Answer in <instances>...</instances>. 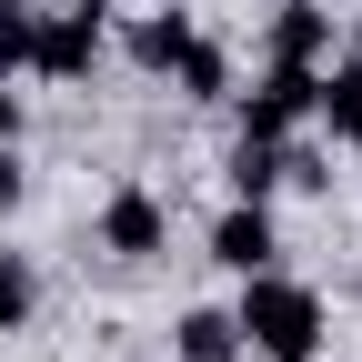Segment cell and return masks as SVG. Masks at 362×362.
<instances>
[{"label":"cell","mask_w":362,"mask_h":362,"mask_svg":"<svg viewBox=\"0 0 362 362\" xmlns=\"http://www.w3.org/2000/svg\"><path fill=\"white\" fill-rule=\"evenodd\" d=\"M232 322L262 362H312L322 352V292L312 282H282V272H242V302H232Z\"/></svg>","instance_id":"1"},{"label":"cell","mask_w":362,"mask_h":362,"mask_svg":"<svg viewBox=\"0 0 362 362\" xmlns=\"http://www.w3.org/2000/svg\"><path fill=\"white\" fill-rule=\"evenodd\" d=\"M101 51H111V40H101V11L51 0V11L30 21V71H40V81H90V71H101Z\"/></svg>","instance_id":"2"},{"label":"cell","mask_w":362,"mask_h":362,"mask_svg":"<svg viewBox=\"0 0 362 362\" xmlns=\"http://www.w3.org/2000/svg\"><path fill=\"white\" fill-rule=\"evenodd\" d=\"M312 90H322V71H302V61H262V81L242 90V141H292V131L312 121Z\"/></svg>","instance_id":"3"},{"label":"cell","mask_w":362,"mask_h":362,"mask_svg":"<svg viewBox=\"0 0 362 362\" xmlns=\"http://www.w3.org/2000/svg\"><path fill=\"white\" fill-rule=\"evenodd\" d=\"M101 252H121V262H151V252H171V211H161V192L121 181V192L101 202Z\"/></svg>","instance_id":"4"},{"label":"cell","mask_w":362,"mask_h":362,"mask_svg":"<svg viewBox=\"0 0 362 362\" xmlns=\"http://www.w3.org/2000/svg\"><path fill=\"white\" fill-rule=\"evenodd\" d=\"M211 262L232 272V282H242V272H272V262H282L272 202H232V211H221V221H211Z\"/></svg>","instance_id":"5"},{"label":"cell","mask_w":362,"mask_h":362,"mask_svg":"<svg viewBox=\"0 0 362 362\" xmlns=\"http://www.w3.org/2000/svg\"><path fill=\"white\" fill-rule=\"evenodd\" d=\"M332 0H282L272 11V30H262V61H302V71H322L332 61Z\"/></svg>","instance_id":"6"},{"label":"cell","mask_w":362,"mask_h":362,"mask_svg":"<svg viewBox=\"0 0 362 362\" xmlns=\"http://www.w3.org/2000/svg\"><path fill=\"white\" fill-rule=\"evenodd\" d=\"M121 51H131V71H151V81H171V61L192 51V11H171V0H161V11H141V21L121 30Z\"/></svg>","instance_id":"7"},{"label":"cell","mask_w":362,"mask_h":362,"mask_svg":"<svg viewBox=\"0 0 362 362\" xmlns=\"http://www.w3.org/2000/svg\"><path fill=\"white\" fill-rule=\"evenodd\" d=\"M171 362H242V322L211 312V302H192V312L171 322Z\"/></svg>","instance_id":"8"},{"label":"cell","mask_w":362,"mask_h":362,"mask_svg":"<svg viewBox=\"0 0 362 362\" xmlns=\"http://www.w3.org/2000/svg\"><path fill=\"white\" fill-rule=\"evenodd\" d=\"M312 121L332 131V141H362V61H322V90H312Z\"/></svg>","instance_id":"9"},{"label":"cell","mask_w":362,"mask_h":362,"mask_svg":"<svg viewBox=\"0 0 362 362\" xmlns=\"http://www.w3.org/2000/svg\"><path fill=\"white\" fill-rule=\"evenodd\" d=\"M171 81H181V101H232V51L192 30V51L171 61Z\"/></svg>","instance_id":"10"},{"label":"cell","mask_w":362,"mask_h":362,"mask_svg":"<svg viewBox=\"0 0 362 362\" xmlns=\"http://www.w3.org/2000/svg\"><path fill=\"white\" fill-rule=\"evenodd\" d=\"M282 192V141H232V202H272Z\"/></svg>","instance_id":"11"},{"label":"cell","mask_w":362,"mask_h":362,"mask_svg":"<svg viewBox=\"0 0 362 362\" xmlns=\"http://www.w3.org/2000/svg\"><path fill=\"white\" fill-rule=\"evenodd\" d=\"M30 302H40L30 262H21V252H0V332H21V322H30Z\"/></svg>","instance_id":"12"},{"label":"cell","mask_w":362,"mask_h":362,"mask_svg":"<svg viewBox=\"0 0 362 362\" xmlns=\"http://www.w3.org/2000/svg\"><path fill=\"white\" fill-rule=\"evenodd\" d=\"M30 0H0V81H11V71H30Z\"/></svg>","instance_id":"13"},{"label":"cell","mask_w":362,"mask_h":362,"mask_svg":"<svg viewBox=\"0 0 362 362\" xmlns=\"http://www.w3.org/2000/svg\"><path fill=\"white\" fill-rule=\"evenodd\" d=\"M282 181H292V192H322V181H332V161H322V151H312L302 131H292V141H282Z\"/></svg>","instance_id":"14"},{"label":"cell","mask_w":362,"mask_h":362,"mask_svg":"<svg viewBox=\"0 0 362 362\" xmlns=\"http://www.w3.org/2000/svg\"><path fill=\"white\" fill-rule=\"evenodd\" d=\"M21 192H30L21 181V141H0V211H21Z\"/></svg>","instance_id":"15"},{"label":"cell","mask_w":362,"mask_h":362,"mask_svg":"<svg viewBox=\"0 0 362 362\" xmlns=\"http://www.w3.org/2000/svg\"><path fill=\"white\" fill-rule=\"evenodd\" d=\"M0 141H21V90L0 81Z\"/></svg>","instance_id":"16"},{"label":"cell","mask_w":362,"mask_h":362,"mask_svg":"<svg viewBox=\"0 0 362 362\" xmlns=\"http://www.w3.org/2000/svg\"><path fill=\"white\" fill-rule=\"evenodd\" d=\"M71 11H111V0H71Z\"/></svg>","instance_id":"17"},{"label":"cell","mask_w":362,"mask_h":362,"mask_svg":"<svg viewBox=\"0 0 362 362\" xmlns=\"http://www.w3.org/2000/svg\"><path fill=\"white\" fill-rule=\"evenodd\" d=\"M171 11H192V0H171Z\"/></svg>","instance_id":"18"},{"label":"cell","mask_w":362,"mask_h":362,"mask_svg":"<svg viewBox=\"0 0 362 362\" xmlns=\"http://www.w3.org/2000/svg\"><path fill=\"white\" fill-rule=\"evenodd\" d=\"M30 11H51V0H30Z\"/></svg>","instance_id":"19"},{"label":"cell","mask_w":362,"mask_h":362,"mask_svg":"<svg viewBox=\"0 0 362 362\" xmlns=\"http://www.w3.org/2000/svg\"><path fill=\"white\" fill-rule=\"evenodd\" d=\"M332 11H342V0H332Z\"/></svg>","instance_id":"20"},{"label":"cell","mask_w":362,"mask_h":362,"mask_svg":"<svg viewBox=\"0 0 362 362\" xmlns=\"http://www.w3.org/2000/svg\"><path fill=\"white\" fill-rule=\"evenodd\" d=\"M352 151H362V141H352Z\"/></svg>","instance_id":"21"}]
</instances>
